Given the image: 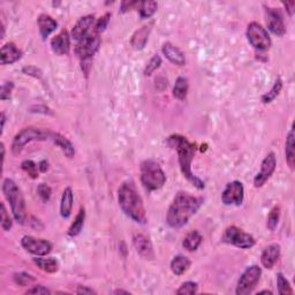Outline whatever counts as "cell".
<instances>
[{"label": "cell", "instance_id": "cell-1", "mask_svg": "<svg viewBox=\"0 0 295 295\" xmlns=\"http://www.w3.org/2000/svg\"><path fill=\"white\" fill-rule=\"evenodd\" d=\"M202 202V198L190 195L189 193H178L168 207L167 216H166L167 225L172 228L184 227L189 219L196 215Z\"/></svg>", "mask_w": 295, "mask_h": 295}, {"label": "cell", "instance_id": "cell-2", "mask_svg": "<svg viewBox=\"0 0 295 295\" xmlns=\"http://www.w3.org/2000/svg\"><path fill=\"white\" fill-rule=\"evenodd\" d=\"M167 143L170 147L176 149L178 152L179 165H180L181 173L184 174V177L194 187H196L198 190L204 189V187H205L204 181L197 178L192 171V161L194 159L195 150H196L195 144L190 143L189 141L185 138V136L179 135V134H174L170 136V138L167 139Z\"/></svg>", "mask_w": 295, "mask_h": 295}, {"label": "cell", "instance_id": "cell-3", "mask_svg": "<svg viewBox=\"0 0 295 295\" xmlns=\"http://www.w3.org/2000/svg\"><path fill=\"white\" fill-rule=\"evenodd\" d=\"M118 202L122 213L128 218L138 224H147V214L139 195L136 186L133 181H124L118 190Z\"/></svg>", "mask_w": 295, "mask_h": 295}, {"label": "cell", "instance_id": "cell-4", "mask_svg": "<svg viewBox=\"0 0 295 295\" xmlns=\"http://www.w3.org/2000/svg\"><path fill=\"white\" fill-rule=\"evenodd\" d=\"M3 193L7 202L10 203L14 219L21 225H24L27 222L26 201L19 186L14 180L6 178L3 182Z\"/></svg>", "mask_w": 295, "mask_h": 295}, {"label": "cell", "instance_id": "cell-5", "mask_svg": "<svg viewBox=\"0 0 295 295\" xmlns=\"http://www.w3.org/2000/svg\"><path fill=\"white\" fill-rule=\"evenodd\" d=\"M141 182L148 192H155L166 182V174L157 161L147 159L141 164Z\"/></svg>", "mask_w": 295, "mask_h": 295}, {"label": "cell", "instance_id": "cell-6", "mask_svg": "<svg viewBox=\"0 0 295 295\" xmlns=\"http://www.w3.org/2000/svg\"><path fill=\"white\" fill-rule=\"evenodd\" d=\"M50 138H51V132L40 130V128L36 127L24 128V130L19 132L13 139V142H12V152L14 155H19L28 143L34 142V141H47Z\"/></svg>", "mask_w": 295, "mask_h": 295}, {"label": "cell", "instance_id": "cell-7", "mask_svg": "<svg viewBox=\"0 0 295 295\" xmlns=\"http://www.w3.org/2000/svg\"><path fill=\"white\" fill-rule=\"evenodd\" d=\"M222 241L240 249H249L256 243L254 236L236 226L227 227L222 236Z\"/></svg>", "mask_w": 295, "mask_h": 295}, {"label": "cell", "instance_id": "cell-8", "mask_svg": "<svg viewBox=\"0 0 295 295\" xmlns=\"http://www.w3.org/2000/svg\"><path fill=\"white\" fill-rule=\"evenodd\" d=\"M261 276H262V270L259 265H251V267H248L239 278L235 293L238 295L250 294L252 290L256 288V286L259 285Z\"/></svg>", "mask_w": 295, "mask_h": 295}, {"label": "cell", "instance_id": "cell-9", "mask_svg": "<svg viewBox=\"0 0 295 295\" xmlns=\"http://www.w3.org/2000/svg\"><path fill=\"white\" fill-rule=\"evenodd\" d=\"M247 38L251 47L259 51H267L271 47V38L268 30L257 22L248 24Z\"/></svg>", "mask_w": 295, "mask_h": 295}, {"label": "cell", "instance_id": "cell-10", "mask_svg": "<svg viewBox=\"0 0 295 295\" xmlns=\"http://www.w3.org/2000/svg\"><path fill=\"white\" fill-rule=\"evenodd\" d=\"M99 47H101V37L98 32L94 30L77 41L75 53L82 60H88L95 56Z\"/></svg>", "mask_w": 295, "mask_h": 295}, {"label": "cell", "instance_id": "cell-11", "mask_svg": "<svg viewBox=\"0 0 295 295\" xmlns=\"http://www.w3.org/2000/svg\"><path fill=\"white\" fill-rule=\"evenodd\" d=\"M244 199V187L242 182L232 181L227 184L222 193V202L228 206H239Z\"/></svg>", "mask_w": 295, "mask_h": 295}, {"label": "cell", "instance_id": "cell-12", "mask_svg": "<svg viewBox=\"0 0 295 295\" xmlns=\"http://www.w3.org/2000/svg\"><path fill=\"white\" fill-rule=\"evenodd\" d=\"M21 246L35 256H45L52 250V244L48 240L37 239L31 235H24L21 239Z\"/></svg>", "mask_w": 295, "mask_h": 295}, {"label": "cell", "instance_id": "cell-13", "mask_svg": "<svg viewBox=\"0 0 295 295\" xmlns=\"http://www.w3.org/2000/svg\"><path fill=\"white\" fill-rule=\"evenodd\" d=\"M277 167V158L276 155L273 152H270L267 155V157L264 158L263 161L261 164V168L259 173L256 174V177L254 179V186L256 188H261L262 186L265 185L273 172L276 171Z\"/></svg>", "mask_w": 295, "mask_h": 295}, {"label": "cell", "instance_id": "cell-14", "mask_svg": "<svg viewBox=\"0 0 295 295\" xmlns=\"http://www.w3.org/2000/svg\"><path fill=\"white\" fill-rule=\"evenodd\" d=\"M265 16H267L268 29L273 35L281 37L286 34L284 18H282L281 12L278 8L267 7L265 8Z\"/></svg>", "mask_w": 295, "mask_h": 295}, {"label": "cell", "instance_id": "cell-15", "mask_svg": "<svg viewBox=\"0 0 295 295\" xmlns=\"http://www.w3.org/2000/svg\"><path fill=\"white\" fill-rule=\"evenodd\" d=\"M133 244L138 251V254L143 257L144 260L152 261L155 259V250H153L152 243L147 235L142 233H135L133 236Z\"/></svg>", "mask_w": 295, "mask_h": 295}, {"label": "cell", "instance_id": "cell-16", "mask_svg": "<svg viewBox=\"0 0 295 295\" xmlns=\"http://www.w3.org/2000/svg\"><path fill=\"white\" fill-rule=\"evenodd\" d=\"M95 26V16L94 15H85L78 19L75 26L72 29V37L75 40H81L83 37L89 34L91 28Z\"/></svg>", "mask_w": 295, "mask_h": 295}, {"label": "cell", "instance_id": "cell-17", "mask_svg": "<svg viewBox=\"0 0 295 295\" xmlns=\"http://www.w3.org/2000/svg\"><path fill=\"white\" fill-rule=\"evenodd\" d=\"M280 257V246L278 243H271L264 248L261 255V263L265 269H272Z\"/></svg>", "mask_w": 295, "mask_h": 295}, {"label": "cell", "instance_id": "cell-18", "mask_svg": "<svg viewBox=\"0 0 295 295\" xmlns=\"http://www.w3.org/2000/svg\"><path fill=\"white\" fill-rule=\"evenodd\" d=\"M51 48L53 52L59 56L68 55L70 50V38L67 30H62L51 40Z\"/></svg>", "mask_w": 295, "mask_h": 295}, {"label": "cell", "instance_id": "cell-19", "mask_svg": "<svg viewBox=\"0 0 295 295\" xmlns=\"http://www.w3.org/2000/svg\"><path fill=\"white\" fill-rule=\"evenodd\" d=\"M163 53L164 56L167 58L168 61H171L172 64L177 66H184L186 65V57L184 52L176 45H173L170 41H166L163 45Z\"/></svg>", "mask_w": 295, "mask_h": 295}, {"label": "cell", "instance_id": "cell-20", "mask_svg": "<svg viewBox=\"0 0 295 295\" xmlns=\"http://www.w3.org/2000/svg\"><path fill=\"white\" fill-rule=\"evenodd\" d=\"M22 51L14 43H6L2 48V65H12L21 59Z\"/></svg>", "mask_w": 295, "mask_h": 295}, {"label": "cell", "instance_id": "cell-21", "mask_svg": "<svg viewBox=\"0 0 295 295\" xmlns=\"http://www.w3.org/2000/svg\"><path fill=\"white\" fill-rule=\"evenodd\" d=\"M37 23H38L39 34L41 36V38H43L44 40L47 39L48 37L51 35L58 27L57 21L47 14L39 15L38 20H37Z\"/></svg>", "mask_w": 295, "mask_h": 295}, {"label": "cell", "instance_id": "cell-22", "mask_svg": "<svg viewBox=\"0 0 295 295\" xmlns=\"http://www.w3.org/2000/svg\"><path fill=\"white\" fill-rule=\"evenodd\" d=\"M74 203V194L70 187H66L62 192L61 202H60V215L64 219H68L72 215Z\"/></svg>", "mask_w": 295, "mask_h": 295}, {"label": "cell", "instance_id": "cell-23", "mask_svg": "<svg viewBox=\"0 0 295 295\" xmlns=\"http://www.w3.org/2000/svg\"><path fill=\"white\" fill-rule=\"evenodd\" d=\"M57 147H59L61 149V151L65 153L66 157L73 158L75 156V148L72 144V142L68 139H66L64 135L59 134V133H51V138Z\"/></svg>", "mask_w": 295, "mask_h": 295}, {"label": "cell", "instance_id": "cell-24", "mask_svg": "<svg viewBox=\"0 0 295 295\" xmlns=\"http://www.w3.org/2000/svg\"><path fill=\"white\" fill-rule=\"evenodd\" d=\"M151 28L150 26H143L142 28H140L139 30L135 31V34L133 35L131 44L132 47L135 50H142L144 49L145 44L149 39V35H150Z\"/></svg>", "mask_w": 295, "mask_h": 295}, {"label": "cell", "instance_id": "cell-25", "mask_svg": "<svg viewBox=\"0 0 295 295\" xmlns=\"http://www.w3.org/2000/svg\"><path fill=\"white\" fill-rule=\"evenodd\" d=\"M285 156H286V161H287L289 168L294 170V166H295V135H294V128H292V130L289 131L287 138H286Z\"/></svg>", "mask_w": 295, "mask_h": 295}, {"label": "cell", "instance_id": "cell-26", "mask_svg": "<svg viewBox=\"0 0 295 295\" xmlns=\"http://www.w3.org/2000/svg\"><path fill=\"white\" fill-rule=\"evenodd\" d=\"M32 262L40 270L48 273H56L59 270V262L55 257H49V259H41V256H36Z\"/></svg>", "mask_w": 295, "mask_h": 295}, {"label": "cell", "instance_id": "cell-27", "mask_svg": "<svg viewBox=\"0 0 295 295\" xmlns=\"http://www.w3.org/2000/svg\"><path fill=\"white\" fill-rule=\"evenodd\" d=\"M192 262L184 255H178L171 261V270L176 276H181L190 268Z\"/></svg>", "mask_w": 295, "mask_h": 295}, {"label": "cell", "instance_id": "cell-28", "mask_svg": "<svg viewBox=\"0 0 295 295\" xmlns=\"http://www.w3.org/2000/svg\"><path fill=\"white\" fill-rule=\"evenodd\" d=\"M203 241V236L201 235L198 231H192L190 233L186 235V238L184 239V242H182V246L185 249H187L188 251H195L197 250L198 247L201 246Z\"/></svg>", "mask_w": 295, "mask_h": 295}, {"label": "cell", "instance_id": "cell-29", "mask_svg": "<svg viewBox=\"0 0 295 295\" xmlns=\"http://www.w3.org/2000/svg\"><path fill=\"white\" fill-rule=\"evenodd\" d=\"M188 78L185 76H179L176 81V85L173 87V96L179 101H184L188 94Z\"/></svg>", "mask_w": 295, "mask_h": 295}, {"label": "cell", "instance_id": "cell-30", "mask_svg": "<svg viewBox=\"0 0 295 295\" xmlns=\"http://www.w3.org/2000/svg\"><path fill=\"white\" fill-rule=\"evenodd\" d=\"M85 220H86V210H85V207H81L80 211H78V214L76 215L75 219H74V222L72 223V225H70L69 227L68 235L74 238V236H77L78 234H80L83 230V226H85Z\"/></svg>", "mask_w": 295, "mask_h": 295}, {"label": "cell", "instance_id": "cell-31", "mask_svg": "<svg viewBox=\"0 0 295 295\" xmlns=\"http://www.w3.org/2000/svg\"><path fill=\"white\" fill-rule=\"evenodd\" d=\"M158 8V4L152 0H148V2H140L139 12L142 19H149L156 13Z\"/></svg>", "mask_w": 295, "mask_h": 295}, {"label": "cell", "instance_id": "cell-32", "mask_svg": "<svg viewBox=\"0 0 295 295\" xmlns=\"http://www.w3.org/2000/svg\"><path fill=\"white\" fill-rule=\"evenodd\" d=\"M282 89V80L280 77H278L275 85L272 86V88L270 89L267 94H264L263 96H262V102L264 104H269L275 101V99L278 97V95L280 94V91Z\"/></svg>", "mask_w": 295, "mask_h": 295}, {"label": "cell", "instance_id": "cell-33", "mask_svg": "<svg viewBox=\"0 0 295 295\" xmlns=\"http://www.w3.org/2000/svg\"><path fill=\"white\" fill-rule=\"evenodd\" d=\"M277 287H278V293L280 295H292L293 294V288L290 286L289 281L286 279V277L282 275L281 272H279L277 275Z\"/></svg>", "mask_w": 295, "mask_h": 295}, {"label": "cell", "instance_id": "cell-34", "mask_svg": "<svg viewBox=\"0 0 295 295\" xmlns=\"http://www.w3.org/2000/svg\"><path fill=\"white\" fill-rule=\"evenodd\" d=\"M280 218V207L279 206H273L271 211L269 213L268 219H267V227L271 232H275L279 223Z\"/></svg>", "mask_w": 295, "mask_h": 295}, {"label": "cell", "instance_id": "cell-35", "mask_svg": "<svg viewBox=\"0 0 295 295\" xmlns=\"http://www.w3.org/2000/svg\"><path fill=\"white\" fill-rule=\"evenodd\" d=\"M21 167L24 172H26L29 177L31 179H37L38 178V166L36 165L35 161H32L30 159L23 160L22 164H21Z\"/></svg>", "mask_w": 295, "mask_h": 295}, {"label": "cell", "instance_id": "cell-36", "mask_svg": "<svg viewBox=\"0 0 295 295\" xmlns=\"http://www.w3.org/2000/svg\"><path fill=\"white\" fill-rule=\"evenodd\" d=\"M13 278H14L15 284H18L19 286H23V287H26V286H30L32 282H35V278L31 275H29V273L27 272L15 273Z\"/></svg>", "mask_w": 295, "mask_h": 295}, {"label": "cell", "instance_id": "cell-37", "mask_svg": "<svg viewBox=\"0 0 295 295\" xmlns=\"http://www.w3.org/2000/svg\"><path fill=\"white\" fill-rule=\"evenodd\" d=\"M198 289V285L197 282L195 281H186L182 284L179 289L177 290L178 295H192V294H196Z\"/></svg>", "mask_w": 295, "mask_h": 295}, {"label": "cell", "instance_id": "cell-38", "mask_svg": "<svg viewBox=\"0 0 295 295\" xmlns=\"http://www.w3.org/2000/svg\"><path fill=\"white\" fill-rule=\"evenodd\" d=\"M160 65H161V58L158 55H155L151 58L150 60H149L147 66H145L144 75L145 76H150L151 74L155 72V70H157L158 68L160 67Z\"/></svg>", "mask_w": 295, "mask_h": 295}, {"label": "cell", "instance_id": "cell-39", "mask_svg": "<svg viewBox=\"0 0 295 295\" xmlns=\"http://www.w3.org/2000/svg\"><path fill=\"white\" fill-rule=\"evenodd\" d=\"M0 220H2V227L4 231L8 232L13 226V222L10 217V214L7 213V209L4 203H2V213H0Z\"/></svg>", "mask_w": 295, "mask_h": 295}, {"label": "cell", "instance_id": "cell-40", "mask_svg": "<svg viewBox=\"0 0 295 295\" xmlns=\"http://www.w3.org/2000/svg\"><path fill=\"white\" fill-rule=\"evenodd\" d=\"M13 89H14L13 82L12 81L4 82L2 86V91H0V98H2V101H8V99H11Z\"/></svg>", "mask_w": 295, "mask_h": 295}, {"label": "cell", "instance_id": "cell-41", "mask_svg": "<svg viewBox=\"0 0 295 295\" xmlns=\"http://www.w3.org/2000/svg\"><path fill=\"white\" fill-rule=\"evenodd\" d=\"M37 194H38V196L41 198V201L48 202L50 197H51L52 190L47 184H40L37 187Z\"/></svg>", "mask_w": 295, "mask_h": 295}, {"label": "cell", "instance_id": "cell-42", "mask_svg": "<svg viewBox=\"0 0 295 295\" xmlns=\"http://www.w3.org/2000/svg\"><path fill=\"white\" fill-rule=\"evenodd\" d=\"M110 18H111V14L110 13H106L104 16H102L101 19H99L97 21V23L95 24V29L94 30L96 31V32H102L104 31L106 29L107 27V24H109V21H110Z\"/></svg>", "mask_w": 295, "mask_h": 295}, {"label": "cell", "instance_id": "cell-43", "mask_svg": "<svg viewBox=\"0 0 295 295\" xmlns=\"http://www.w3.org/2000/svg\"><path fill=\"white\" fill-rule=\"evenodd\" d=\"M22 72L23 74H26V75L32 76L35 78H41V76H43L41 70L39 68H37L36 66H26V67L22 68Z\"/></svg>", "mask_w": 295, "mask_h": 295}, {"label": "cell", "instance_id": "cell-44", "mask_svg": "<svg viewBox=\"0 0 295 295\" xmlns=\"http://www.w3.org/2000/svg\"><path fill=\"white\" fill-rule=\"evenodd\" d=\"M51 293H52L51 290L45 287V286H41V285L32 286L31 288H29L27 290V294H51Z\"/></svg>", "mask_w": 295, "mask_h": 295}, {"label": "cell", "instance_id": "cell-45", "mask_svg": "<svg viewBox=\"0 0 295 295\" xmlns=\"http://www.w3.org/2000/svg\"><path fill=\"white\" fill-rule=\"evenodd\" d=\"M140 2H122L121 3V7H120V12L121 13H126V12L131 11L134 6H139Z\"/></svg>", "mask_w": 295, "mask_h": 295}, {"label": "cell", "instance_id": "cell-46", "mask_svg": "<svg viewBox=\"0 0 295 295\" xmlns=\"http://www.w3.org/2000/svg\"><path fill=\"white\" fill-rule=\"evenodd\" d=\"M77 294H96V292L93 288L87 287V286H78L76 289Z\"/></svg>", "mask_w": 295, "mask_h": 295}, {"label": "cell", "instance_id": "cell-47", "mask_svg": "<svg viewBox=\"0 0 295 295\" xmlns=\"http://www.w3.org/2000/svg\"><path fill=\"white\" fill-rule=\"evenodd\" d=\"M284 5H285V7H286V11H287V13H288L290 16H293V13H294V7H295V3H294V2L285 3Z\"/></svg>", "mask_w": 295, "mask_h": 295}, {"label": "cell", "instance_id": "cell-48", "mask_svg": "<svg viewBox=\"0 0 295 295\" xmlns=\"http://www.w3.org/2000/svg\"><path fill=\"white\" fill-rule=\"evenodd\" d=\"M38 170L41 173H45L49 170V163L47 160H40L38 163Z\"/></svg>", "mask_w": 295, "mask_h": 295}, {"label": "cell", "instance_id": "cell-49", "mask_svg": "<svg viewBox=\"0 0 295 295\" xmlns=\"http://www.w3.org/2000/svg\"><path fill=\"white\" fill-rule=\"evenodd\" d=\"M5 123H6V115L5 113H2V133L4 132V127H5Z\"/></svg>", "mask_w": 295, "mask_h": 295}, {"label": "cell", "instance_id": "cell-50", "mask_svg": "<svg viewBox=\"0 0 295 295\" xmlns=\"http://www.w3.org/2000/svg\"><path fill=\"white\" fill-rule=\"evenodd\" d=\"M114 294H130V292L128 290H123V289H115Z\"/></svg>", "mask_w": 295, "mask_h": 295}, {"label": "cell", "instance_id": "cell-51", "mask_svg": "<svg viewBox=\"0 0 295 295\" xmlns=\"http://www.w3.org/2000/svg\"><path fill=\"white\" fill-rule=\"evenodd\" d=\"M259 294H272L271 290H262V292H259Z\"/></svg>", "mask_w": 295, "mask_h": 295}]
</instances>
